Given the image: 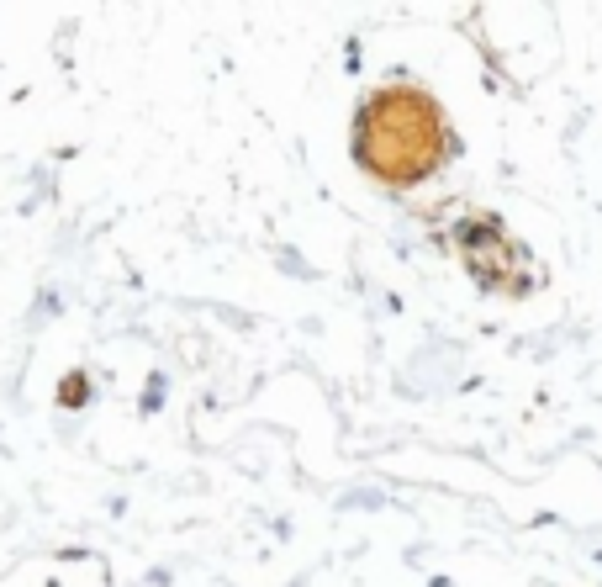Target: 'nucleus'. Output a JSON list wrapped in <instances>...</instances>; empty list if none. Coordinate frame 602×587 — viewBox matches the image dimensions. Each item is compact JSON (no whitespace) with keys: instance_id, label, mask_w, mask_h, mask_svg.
<instances>
[{"instance_id":"nucleus-1","label":"nucleus","mask_w":602,"mask_h":587,"mask_svg":"<svg viewBox=\"0 0 602 587\" xmlns=\"http://www.w3.org/2000/svg\"><path fill=\"white\" fill-rule=\"evenodd\" d=\"M449 133L423 85H381L354 122V154L381 186H418L444 164Z\"/></svg>"}]
</instances>
